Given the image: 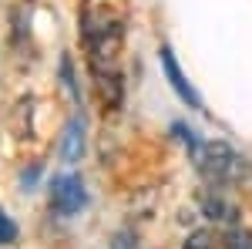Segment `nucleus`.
Returning a JSON list of instances; mask_svg holds the SVG:
<instances>
[{
  "label": "nucleus",
  "mask_w": 252,
  "mask_h": 249,
  "mask_svg": "<svg viewBox=\"0 0 252 249\" xmlns=\"http://www.w3.org/2000/svg\"><path fill=\"white\" fill-rule=\"evenodd\" d=\"M175 132L182 135V142L192 148L195 169L205 175L209 182L225 185V182H235V178H242V175L249 172L246 169V158L235 152L232 145H225V142H198L195 132H185L182 125H175Z\"/></svg>",
  "instance_id": "1"
},
{
  "label": "nucleus",
  "mask_w": 252,
  "mask_h": 249,
  "mask_svg": "<svg viewBox=\"0 0 252 249\" xmlns=\"http://www.w3.org/2000/svg\"><path fill=\"white\" fill-rule=\"evenodd\" d=\"M88 206V192L78 175H58L51 182V209L58 215H74Z\"/></svg>",
  "instance_id": "2"
},
{
  "label": "nucleus",
  "mask_w": 252,
  "mask_h": 249,
  "mask_svg": "<svg viewBox=\"0 0 252 249\" xmlns=\"http://www.w3.org/2000/svg\"><path fill=\"white\" fill-rule=\"evenodd\" d=\"M158 61H161V71H165V77H168V84H172V91H175V95L182 98V101H185L189 108H195V111H202L205 105H202V98H198V91H195L192 84L185 81V74H182V68H178V61H175V51L168 47V44H165V47L158 51Z\"/></svg>",
  "instance_id": "3"
},
{
  "label": "nucleus",
  "mask_w": 252,
  "mask_h": 249,
  "mask_svg": "<svg viewBox=\"0 0 252 249\" xmlns=\"http://www.w3.org/2000/svg\"><path fill=\"white\" fill-rule=\"evenodd\" d=\"M81 155H84V121L81 118H71L67 128H64V142H61V158L74 165Z\"/></svg>",
  "instance_id": "4"
},
{
  "label": "nucleus",
  "mask_w": 252,
  "mask_h": 249,
  "mask_svg": "<svg viewBox=\"0 0 252 249\" xmlns=\"http://www.w3.org/2000/svg\"><path fill=\"white\" fill-rule=\"evenodd\" d=\"M205 212L212 219H219V222H232V215H235V209L225 199H219V195H205Z\"/></svg>",
  "instance_id": "5"
},
{
  "label": "nucleus",
  "mask_w": 252,
  "mask_h": 249,
  "mask_svg": "<svg viewBox=\"0 0 252 249\" xmlns=\"http://www.w3.org/2000/svg\"><path fill=\"white\" fill-rule=\"evenodd\" d=\"M185 249H215V236L209 229H195V232H189Z\"/></svg>",
  "instance_id": "6"
},
{
  "label": "nucleus",
  "mask_w": 252,
  "mask_h": 249,
  "mask_svg": "<svg viewBox=\"0 0 252 249\" xmlns=\"http://www.w3.org/2000/svg\"><path fill=\"white\" fill-rule=\"evenodd\" d=\"M14 239H17V222L0 209V246H7V243H14Z\"/></svg>",
  "instance_id": "7"
},
{
  "label": "nucleus",
  "mask_w": 252,
  "mask_h": 249,
  "mask_svg": "<svg viewBox=\"0 0 252 249\" xmlns=\"http://www.w3.org/2000/svg\"><path fill=\"white\" fill-rule=\"evenodd\" d=\"M61 77H64V88L71 91V98H74V101H81L78 81H74V74H71V58H64V61H61Z\"/></svg>",
  "instance_id": "8"
},
{
  "label": "nucleus",
  "mask_w": 252,
  "mask_h": 249,
  "mask_svg": "<svg viewBox=\"0 0 252 249\" xmlns=\"http://www.w3.org/2000/svg\"><path fill=\"white\" fill-rule=\"evenodd\" d=\"M229 249H252V232L249 229H235L229 236Z\"/></svg>",
  "instance_id": "9"
}]
</instances>
